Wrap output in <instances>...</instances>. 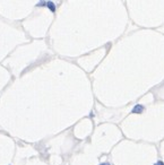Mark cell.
<instances>
[{"mask_svg": "<svg viewBox=\"0 0 164 165\" xmlns=\"http://www.w3.org/2000/svg\"><path fill=\"white\" fill-rule=\"evenodd\" d=\"M143 111H144V106H143L142 104H137V105H135V108L132 109L131 113L139 114V113H143Z\"/></svg>", "mask_w": 164, "mask_h": 165, "instance_id": "obj_1", "label": "cell"}, {"mask_svg": "<svg viewBox=\"0 0 164 165\" xmlns=\"http://www.w3.org/2000/svg\"><path fill=\"white\" fill-rule=\"evenodd\" d=\"M45 7L49 8L52 12L56 11V5H54V2H52V1H45Z\"/></svg>", "mask_w": 164, "mask_h": 165, "instance_id": "obj_2", "label": "cell"}, {"mask_svg": "<svg viewBox=\"0 0 164 165\" xmlns=\"http://www.w3.org/2000/svg\"><path fill=\"white\" fill-rule=\"evenodd\" d=\"M155 165H164V163L162 162V161H157V162L155 163Z\"/></svg>", "mask_w": 164, "mask_h": 165, "instance_id": "obj_3", "label": "cell"}, {"mask_svg": "<svg viewBox=\"0 0 164 165\" xmlns=\"http://www.w3.org/2000/svg\"><path fill=\"white\" fill-rule=\"evenodd\" d=\"M100 165H110L109 163H102V164H100Z\"/></svg>", "mask_w": 164, "mask_h": 165, "instance_id": "obj_4", "label": "cell"}]
</instances>
